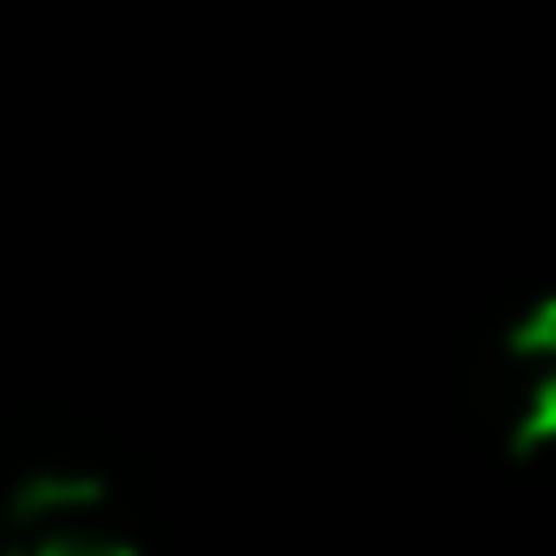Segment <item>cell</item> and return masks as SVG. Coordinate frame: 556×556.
Masks as SVG:
<instances>
[{"mask_svg": "<svg viewBox=\"0 0 556 556\" xmlns=\"http://www.w3.org/2000/svg\"><path fill=\"white\" fill-rule=\"evenodd\" d=\"M497 439L510 458H536L556 445V295H536L491 354Z\"/></svg>", "mask_w": 556, "mask_h": 556, "instance_id": "7a4b0ae2", "label": "cell"}, {"mask_svg": "<svg viewBox=\"0 0 556 556\" xmlns=\"http://www.w3.org/2000/svg\"><path fill=\"white\" fill-rule=\"evenodd\" d=\"M0 556H138L118 497L86 465H40L8 491Z\"/></svg>", "mask_w": 556, "mask_h": 556, "instance_id": "6da1fadb", "label": "cell"}]
</instances>
